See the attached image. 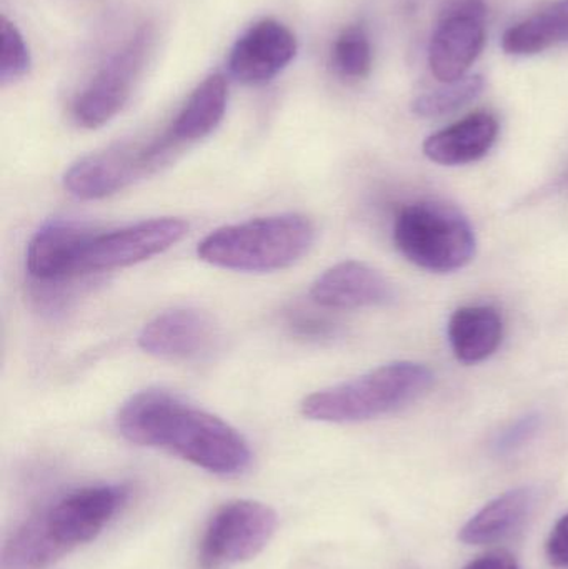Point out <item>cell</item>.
I'll return each instance as SVG.
<instances>
[{"instance_id":"cell-12","label":"cell","mask_w":568,"mask_h":569,"mask_svg":"<svg viewBox=\"0 0 568 569\" xmlns=\"http://www.w3.org/2000/svg\"><path fill=\"white\" fill-rule=\"evenodd\" d=\"M217 327L206 311L177 308L157 315L142 328L139 347L170 361L196 360L212 350Z\"/></svg>"},{"instance_id":"cell-25","label":"cell","mask_w":568,"mask_h":569,"mask_svg":"<svg viewBox=\"0 0 568 569\" xmlns=\"http://www.w3.org/2000/svg\"><path fill=\"white\" fill-rule=\"evenodd\" d=\"M290 325H292L293 331L299 333L300 337L323 338L329 337L333 331L330 321L313 317V315H296V317L290 320Z\"/></svg>"},{"instance_id":"cell-4","label":"cell","mask_w":568,"mask_h":569,"mask_svg":"<svg viewBox=\"0 0 568 569\" xmlns=\"http://www.w3.org/2000/svg\"><path fill=\"white\" fill-rule=\"evenodd\" d=\"M434 383L426 365L393 361L362 377L309 395L302 415L322 423H359L400 410L422 397Z\"/></svg>"},{"instance_id":"cell-22","label":"cell","mask_w":568,"mask_h":569,"mask_svg":"<svg viewBox=\"0 0 568 569\" xmlns=\"http://www.w3.org/2000/svg\"><path fill=\"white\" fill-rule=\"evenodd\" d=\"M0 37H2V59H0V80L3 86L17 82L29 73L30 59L29 47L23 39L20 30L2 17V27H0Z\"/></svg>"},{"instance_id":"cell-18","label":"cell","mask_w":568,"mask_h":569,"mask_svg":"<svg viewBox=\"0 0 568 569\" xmlns=\"http://www.w3.org/2000/svg\"><path fill=\"white\" fill-rule=\"evenodd\" d=\"M502 317L489 305L462 307L450 317V347L462 363H480L492 357L502 343Z\"/></svg>"},{"instance_id":"cell-13","label":"cell","mask_w":568,"mask_h":569,"mask_svg":"<svg viewBox=\"0 0 568 569\" xmlns=\"http://www.w3.org/2000/svg\"><path fill=\"white\" fill-rule=\"evenodd\" d=\"M310 297L322 308L357 310L392 303L396 293L392 283L379 270L347 260L326 270L310 288Z\"/></svg>"},{"instance_id":"cell-7","label":"cell","mask_w":568,"mask_h":569,"mask_svg":"<svg viewBox=\"0 0 568 569\" xmlns=\"http://www.w3.org/2000/svg\"><path fill=\"white\" fill-rule=\"evenodd\" d=\"M187 232L189 223L177 217L146 220L112 232H93L80 253L77 276L112 272L146 262L172 249Z\"/></svg>"},{"instance_id":"cell-6","label":"cell","mask_w":568,"mask_h":569,"mask_svg":"<svg viewBox=\"0 0 568 569\" xmlns=\"http://www.w3.org/2000/svg\"><path fill=\"white\" fill-rule=\"evenodd\" d=\"M277 513L260 501L236 500L220 507L203 531L200 569H223L256 558L272 540Z\"/></svg>"},{"instance_id":"cell-8","label":"cell","mask_w":568,"mask_h":569,"mask_svg":"<svg viewBox=\"0 0 568 569\" xmlns=\"http://www.w3.org/2000/svg\"><path fill=\"white\" fill-rule=\"evenodd\" d=\"M150 42V30H139L90 80L73 103V119L80 127L100 129L126 107L132 96L133 83L146 63Z\"/></svg>"},{"instance_id":"cell-1","label":"cell","mask_w":568,"mask_h":569,"mask_svg":"<svg viewBox=\"0 0 568 569\" xmlns=\"http://www.w3.org/2000/svg\"><path fill=\"white\" fill-rule=\"evenodd\" d=\"M117 428L130 443L167 451L220 477L242 475L252 461L236 428L169 391L130 397L117 415Z\"/></svg>"},{"instance_id":"cell-9","label":"cell","mask_w":568,"mask_h":569,"mask_svg":"<svg viewBox=\"0 0 568 569\" xmlns=\"http://www.w3.org/2000/svg\"><path fill=\"white\" fill-rule=\"evenodd\" d=\"M487 7L484 0H456L440 16L429 43V67L439 82L467 77L486 47Z\"/></svg>"},{"instance_id":"cell-16","label":"cell","mask_w":568,"mask_h":569,"mask_svg":"<svg viewBox=\"0 0 568 569\" xmlns=\"http://www.w3.org/2000/svg\"><path fill=\"white\" fill-rule=\"evenodd\" d=\"M229 86L222 73L207 77L187 99L186 106L160 139L170 150L209 137L226 116Z\"/></svg>"},{"instance_id":"cell-2","label":"cell","mask_w":568,"mask_h":569,"mask_svg":"<svg viewBox=\"0 0 568 569\" xmlns=\"http://www.w3.org/2000/svg\"><path fill=\"white\" fill-rule=\"evenodd\" d=\"M127 500L123 487L72 491L27 518L7 541L2 569H43L96 540Z\"/></svg>"},{"instance_id":"cell-15","label":"cell","mask_w":568,"mask_h":569,"mask_svg":"<svg viewBox=\"0 0 568 569\" xmlns=\"http://www.w3.org/2000/svg\"><path fill=\"white\" fill-rule=\"evenodd\" d=\"M499 120L494 113L479 110L459 122L432 133L423 142L427 159L440 166H467L484 159L499 137Z\"/></svg>"},{"instance_id":"cell-14","label":"cell","mask_w":568,"mask_h":569,"mask_svg":"<svg viewBox=\"0 0 568 569\" xmlns=\"http://www.w3.org/2000/svg\"><path fill=\"white\" fill-rule=\"evenodd\" d=\"M92 233L86 226L67 220L46 223L27 246V272L39 283H60L79 277L80 253Z\"/></svg>"},{"instance_id":"cell-11","label":"cell","mask_w":568,"mask_h":569,"mask_svg":"<svg viewBox=\"0 0 568 569\" xmlns=\"http://www.w3.org/2000/svg\"><path fill=\"white\" fill-rule=\"evenodd\" d=\"M297 56V39L276 19L253 23L230 50L229 72L237 82L262 86L276 79Z\"/></svg>"},{"instance_id":"cell-23","label":"cell","mask_w":568,"mask_h":569,"mask_svg":"<svg viewBox=\"0 0 568 569\" xmlns=\"http://www.w3.org/2000/svg\"><path fill=\"white\" fill-rule=\"evenodd\" d=\"M540 427H542V415H524L522 418L514 421L497 438L496 445H494L496 453L500 455V457H509V455L517 453V451L522 450L527 443L534 440V437L539 433Z\"/></svg>"},{"instance_id":"cell-5","label":"cell","mask_w":568,"mask_h":569,"mask_svg":"<svg viewBox=\"0 0 568 569\" xmlns=\"http://www.w3.org/2000/svg\"><path fill=\"white\" fill-rule=\"evenodd\" d=\"M393 242L413 266L450 273L476 256V233L469 220L446 203L417 202L403 207L393 226Z\"/></svg>"},{"instance_id":"cell-26","label":"cell","mask_w":568,"mask_h":569,"mask_svg":"<svg viewBox=\"0 0 568 569\" xmlns=\"http://www.w3.org/2000/svg\"><path fill=\"white\" fill-rule=\"evenodd\" d=\"M466 569H520L516 558L506 551H492L477 558L472 563L467 565Z\"/></svg>"},{"instance_id":"cell-21","label":"cell","mask_w":568,"mask_h":569,"mask_svg":"<svg viewBox=\"0 0 568 569\" xmlns=\"http://www.w3.org/2000/svg\"><path fill=\"white\" fill-rule=\"evenodd\" d=\"M373 53L369 33L362 26H350L340 32L332 47V63L346 79H366L372 70Z\"/></svg>"},{"instance_id":"cell-17","label":"cell","mask_w":568,"mask_h":569,"mask_svg":"<svg viewBox=\"0 0 568 569\" xmlns=\"http://www.w3.org/2000/svg\"><path fill=\"white\" fill-rule=\"evenodd\" d=\"M534 488H516L500 495L467 521L460 530L459 540L466 545H492L516 533L536 507Z\"/></svg>"},{"instance_id":"cell-20","label":"cell","mask_w":568,"mask_h":569,"mask_svg":"<svg viewBox=\"0 0 568 569\" xmlns=\"http://www.w3.org/2000/svg\"><path fill=\"white\" fill-rule=\"evenodd\" d=\"M486 89L482 76H467L457 82L444 83L440 89L430 90L417 97L412 112L422 119H439L469 106Z\"/></svg>"},{"instance_id":"cell-3","label":"cell","mask_w":568,"mask_h":569,"mask_svg":"<svg viewBox=\"0 0 568 569\" xmlns=\"http://www.w3.org/2000/svg\"><path fill=\"white\" fill-rule=\"evenodd\" d=\"M313 237L316 230L307 217L279 213L217 229L199 243L197 256L217 269L277 272L299 262Z\"/></svg>"},{"instance_id":"cell-19","label":"cell","mask_w":568,"mask_h":569,"mask_svg":"<svg viewBox=\"0 0 568 569\" xmlns=\"http://www.w3.org/2000/svg\"><path fill=\"white\" fill-rule=\"evenodd\" d=\"M560 43H568V0L514 23L502 37L504 52L514 57L537 56Z\"/></svg>"},{"instance_id":"cell-10","label":"cell","mask_w":568,"mask_h":569,"mask_svg":"<svg viewBox=\"0 0 568 569\" xmlns=\"http://www.w3.org/2000/svg\"><path fill=\"white\" fill-rule=\"evenodd\" d=\"M156 140L146 146H117L73 163L63 187L77 199L99 200L113 196L166 162Z\"/></svg>"},{"instance_id":"cell-24","label":"cell","mask_w":568,"mask_h":569,"mask_svg":"<svg viewBox=\"0 0 568 569\" xmlns=\"http://www.w3.org/2000/svg\"><path fill=\"white\" fill-rule=\"evenodd\" d=\"M547 557L556 568H568V515L556 525L549 541H547Z\"/></svg>"}]
</instances>
